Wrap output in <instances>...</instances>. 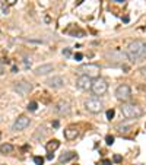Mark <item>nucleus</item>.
<instances>
[{
	"label": "nucleus",
	"instance_id": "obj_12",
	"mask_svg": "<svg viewBox=\"0 0 146 165\" xmlns=\"http://www.w3.org/2000/svg\"><path fill=\"white\" fill-rule=\"evenodd\" d=\"M78 136H79V129L76 127V126H70V127H67L64 130V137L67 139V140H75Z\"/></svg>",
	"mask_w": 146,
	"mask_h": 165
},
{
	"label": "nucleus",
	"instance_id": "obj_14",
	"mask_svg": "<svg viewBox=\"0 0 146 165\" xmlns=\"http://www.w3.org/2000/svg\"><path fill=\"white\" fill-rule=\"evenodd\" d=\"M73 158H76V152H64V154H62L60 155V158H58V162L60 164H66V162H69V161H72Z\"/></svg>",
	"mask_w": 146,
	"mask_h": 165
},
{
	"label": "nucleus",
	"instance_id": "obj_9",
	"mask_svg": "<svg viewBox=\"0 0 146 165\" xmlns=\"http://www.w3.org/2000/svg\"><path fill=\"white\" fill-rule=\"evenodd\" d=\"M28 126H29V118L25 117V116H21L19 118L15 120L13 126H12V130H13V132H21L23 129H27Z\"/></svg>",
	"mask_w": 146,
	"mask_h": 165
},
{
	"label": "nucleus",
	"instance_id": "obj_30",
	"mask_svg": "<svg viewBox=\"0 0 146 165\" xmlns=\"http://www.w3.org/2000/svg\"><path fill=\"white\" fill-rule=\"evenodd\" d=\"M12 72L16 73V72H18V67H16V66H13V67H12Z\"/></svg>",
	"mask_w": 146,
	"mask_h": 165
},
{
	"label": "nucleus",
	"instance_id": "obj_8",
	"mask_svg": "<svg viewBox=\"0 0 146 165\" xmlns=\"http://www.w3.org/2000/svg\"><path fill=\"white\" fill-rule=\"evenodd\" d=\"M92 81L94 79L88 78V76H79V78L76 79V88L80 89V91H88L92 86Z\"/></svg>",
	"mask_w": 146,
	"mask_h": 165
},
{
	"label": "nucleus",
	"instance_id": "obj_18",
	"mask_svg": "<svg viewBox=\"0 0 146 165\" xmlns=\"http://www.w3.org/2000/svg\"><path fill=\"white\" fill-rule=\"evenodd\" d=\"M36 108H38V104H36L35 101H31V102L28 104V110H29V111H35Z\"/></svg>",
	"mask_w": 146,
	"mask_h": 165
},
{
	"label": "nucleus",
	"instance_id": "obj_11",
	"mask_svg": "<svg viewBox=\"0 0 146 165\" xmlns=\"http://www.w3.org/2000/svg\"><path fill=\"white\" fill-rule=\"evenodd\" d=\"M50 88H54V89H58V88H62L64 85V79L62 78V76H53V78L50 79H47L45 82Z\"/></svg>",
	"mask_w": 146,
	"mask_h": 165
},
{
	"label": "nucleus",
	"instance_id": "obj_23",
	"mask_svg": "<svg viewBox=\"0 0 146 165\" xmlns=\"http://www.w3.org/2000/svg\"><path fill=\"white\" fill-rule=\"evenodd\" d=\"M121 161H123L121 155H114V162H121Z\"/></svg>",
	"mask_w": 146,
	"mask_h": 165
},
{
	"label": "nucleus",
	"instance_id": "obj_6",
	"mask_svg": "<svg viewBox=\"0 0 146 165\" xmlns=\"http://www.w3.org/2000/svg\"><path fill=\"white\" fill-rule=\"evenodd\" d=\"M85 108H86L89 112H101L102 108H104V104H102V101L98 99V98H91V99H86L85 101Z\"/></svg>",
	"mask_w": 146,
	"mask_h": 165
},
{
	"label": "nucleus",
	"instance_id": "obj_5",
	"mask_svg": "<svg viewBox=\"0 0 146 165\" xmlns=\"http://www.w3.org/2000/svg\"><path fill=\"white\" fill-rule=\"evenodd\" d=\"M115 98H117L118 101H121V102H127V101L131 98V89H130V86L126 85V83L117 86V89H115Z\"/></svg>",
	"mask_w": 146,
	"mask_h": 165
},
{
	"label": "nucleus",
	"instance_id": "obj_10",
	"mask_svg": "<svg viewBox=\"0 0 146 165\" xmlns=\"http://www.w3.org/2000/svg\"><path fill=\"white\" fill-rule=\"evenodd\" d=\"M54 111L58 114V116H67L70 112V105L67 101H58L54 107Z\"/></svg>",
	"mask_w": 146,
	"mask_h": 165
},
{
	"label": "nucleus",
	"instance_id": "obj_24",
	"mask_svg": "<svg viewBox=\"0 0 146 165\" xmlns=\"http://www.w3.org/2000/svg\"><path fill=\"white\" fill-rule=\"evenodd\" d=\"M63 56H66V57H69V56H70V48L63 50Z\"/></svg>",
	"mask_w": 146,
	"mask_h": 165
},
{
	"label": "nucleus",
	"instance_id": "obj_21",
	"mask_svg": "<svg viewBox=\"0 0 146 165\" xmlns=\"http://www.w3.org/2000/svg\"><path fill=\"white\" fill-rule=\"evenodd\" d=\"M105 142H107V145H110V146H111V145L114 143V136H111V134H108V136L105 137Z\"/></svg>",
	"mask_w": 146,
	"mask_h": 165
},
{
	"label": "nucleus",
	"instance_id": "obj_17",
	"mask_svg": "<svg viewBox=\"0 0 146 165\" xmlns=\"http://www.w3.org/2000/svg\"><path fill=\"white\" fill-rule=\"evenodd\" d=\"M117 129H118L120 133H129V132H130L129 126H117Z\"/></svg>",
	"mask_w": 146,
	"mask_h": 165
},
{
	"label": "nucleus",
	"instance_id": "obj_25",
	"mask_svg": "<svg viewBox=\"0 0 146 165\" xmlns=\"http://www.w3.org/2000/svg\"><path fill=\"white\" fill-rule=\"evenodd\" d=\"M101 164H102V165H113L110 159H102V162H101Z\"/></svg>",
	"mask_w": 146,
	"mask_h": 165
},
{
	"label": "nucleus",
	"instance_id": "obj_7",
	"mask_svg": "<svg viewBox=\"0 0 146 165\" xmlns=\"http://www.w3.org/2000/svg\"><path fill=\"white\" fill-rule=\"evenodd\" d=\"M31 89H32V85H31L29 82H25V81L16 82V83L13 85V91L18 92V95H22V96L27 95V94H29Z\"/></svg>",
	"mask_w": 146,
	"mask_h": 165
},
{
	"label": "nucleus",
	"instance_id": "obj_2",
	"mask_svg": "<svg viewBox=\"0 0 146 165\" xmlns=\"http://www.w3.org/2000/svg\"><path fill=\"white\" fill-rule=\"evenodd\" d=\"M100 66L98 65H94V63H88V65H82L78 69L79 76H88L91 79H96L100 78Z\"/></svg>",
	"mask_w": 146,
	"mask_h": 165
},
{
	"label": "nucleus",
	"instance_id": "obj_1",
	"mask_svg": "<svg viewBox=\"0 0 146 165\" xmlns=\"http://www.w3.org/2000/svg\"><path fill=\"white\" fill-rule=\"evenodd\" d=\"M126 56L131 63H137L146 57V43L142 40H135L127 45Z\"/></svg>",
	"mask_w": 146,
	"mask_h": 165
},
{
	"label": "nucleus",
	"instance_id": "obj_32",
	"mask_svg": "<svg viewBox=\"0 0 146 165\" xmlns=\"http://www.w3.org/2000/svg\"><path fill=\"white\" fill-rule=\"evenodd\" d=\"M113 2H117V3H124L126 0H113Z\"/></svg>",
	"mask_w": 146,
	"mask_h": 165
},
{
	"label": "nucleus",
	"instance_id": "obj_27",
	"mask_svg": "<svg viewBox=\"0 0 146 165\" xmlns=\"http://www.w3.org/2000/svg\"><path fill=\"white\" fill-rule=\"evenodd\" d=\"M140 73H142L143 76H146V67H142V69H140Z\"/></svg>",
	"mask_w": 146,
	"mask_h": 165
},
{
	"label": "nucleus",
	"instance_id": "obj_13",
	"mask_svg": "<svg viewBox=\"0 0 146 165\" xmlns=\"http://www.w3.org/2000/svg\"><path fill=\"white\" fill-rule=\"evenodd\" d=\"M54 70V66L53 65H50V63H47V65H41V66H38L35 69V73L36 75H48L50 72H53Z\"/></svg>",
	"mask_w": 146,
	"mask_h": 165
},
{
	"label": "nucleus",
	"instance_id": "obj_19",
	"mask_svg": "<svg viewBox=\"0 0 146 165\" xmlns=\"http://www.w3.org/2000/svg\"><path fill=\"white\" fill-rule=\"evenodd\" d=\"M35 165H44V158L42 156H34Z\"/></svg>",
	"mask_w": 146,
	"mask_h": 165
},
{
	"label": "nucleus",
	"instance_id": "obj_15",
	"mask_svg": "<svg viewBox=\"0 0 146 165\" xmlns=\"http://www.w3.org/2000/svg\"><path fill=\"white\" fill-rule=\"evenodd\" d=\"M58 146H60V142L57 140V139H53V140L47 142L45 149H47V152H48V154H53V152H54L56 149H58Z\"/></svg>",
	"mask_w": 146,
	"mask_h": 165
},
{
	"label": "nucleus",
	"instance_id": "obj_29",
	"mask_svg": "<svg viewBox=\"0 0 146 165\" xmlns=\"http://www.w3.org/2000/svg\"><path fill=\"white\" fill-rule=\"evenodd\" d=\"M129 21H130L129 16H124V18H123V22H129Z\"/></svg>",
	"mask_w": 146,
	"mask_h": 165
},
{
	"label": "nucleus",
	"instance_id": "obj_26",
	"mask_svg": "<svg viewBox=\"0 0 146 165\" xmlns=\"http://www.w3.org/2000/svg\"><path fill=\"white\" fill-rule=\"evenodd\" d=\"M5 2H6L7 5H10V6H12V5H15V3L18 2V0H5Z\"/></svg>",
	"mask_w": 146,
	"mask_h": 165
},
{
	"label": "nucleus",
	"instance_id": "obj_3",
	"mask_svg": "<svg viewBox=\"0 0 146 165\" xmlns=\"http://www.w3.org/2000/svg\"><path fill=\"white\" fill-rule=\"evenodd\" d=\"M121 112H123V116L126 118H131V120H136V118L142 117V114H143L140 107H137L135 104H124V102L121 105Z\"/></svg>",
	"mask_w": 146,
	"mask_h": 165
},
{
	"label": "nucleus",
	"instance_id": "obj_28",
	"mask_svg": "<svg viewBox=\"0 0 146 165\" xmlns=\"http://www.w3.org/2000/svg\"><path fill=\"white\" fill-rule=\"evenodd\" d=\"M47 159L51 161V159H53V154H48V155H47Z\"/></svg>",
	"mask_w": 146,
	"mask_h": 165
},
{
	"label": "nucleus",
	"instance_id": "obj_33",
	"mask_svg": "<svg viewBox=\"0 0 146 165\" xmlns=\"http://www.w3.org/2000/svg\"><path fill=\"white\" fill-rule=\"evenodd\" d=\"M53 126H54V127H58V121H57V120H56V121H54V123H53Z\"/></svg>",
	"mask_w": 146,
	"mask_h": 165
},
{
	"label": "nucleus",
	"instance_id": "obj_16",
	"mask_svg": "<svg viewBox=\"0 0 146 165\" xmlns=\"http://www.w3.org/2000/svg\"><path fill=\"white\" fill-rule=\"evenodd\" d=\"M13 150V146H12L10 143H3V145H0V154H10V152Z\"/></svg>",
	"mask_w": 146,
	"mask_h": 165
},
{
	"label": "nucleus",
	"instance_id": "obj_31",
	"mask_svg": "<svg viewBox=\"0 0 146 165\" xmlns=\"http://www.w3.org/2000/svg\"><path fill=\"white\" fill-rule=\"evenodd\" d=\"M3 12H5V13H7V6L6 5H3Z\"/></svg>",
	"mask_w": 146,
	"mask_h": 165
},
{
	"label": "nucleus",
	"instance_id": "obj_34",
	"mask_svg": "<svg viewBox=\"0 0 146 165\" xmlns=\"http://www.w3.org/2000/svg\"><path fill=\"white\" fill-rule=\"evenodd\" d=\"M0 75H3V66L0 65Z\"/></svg>",
	"mask_w": 146,
	"mask_h": 165
},
{
	"label": "nucleus",
	"instance_id": "obj_22",
	"mask_svg": "<svg viewBox=\"0 0 146 165\" xmlns=\"http://www.w3.org/2000/svg\"><path fill=\"white\" fill-rule=\"evenodd\" d=\"M73 57H75V60H76V61H80V60L83 59V54H82V53H76Z\"/></svg>",
	"mask_w": 146,
	"mask_h": 165
},
{
	"label": "nucleus",
	"instance_id": "obj_4",
	"mask_svg": "<svg viewBox=\"0 0 146 165\" xmlns=\"http://www.w3.org/2000/svg\"><path fill=\"white\" fill-rule=\"evenodd\" d=\"M91 91H92V94H94L95 96H102V95H105L107 91H108V83H107V81L102 79V78L94 79V81H92V86H91Z\"/></svg>",
	"mask_w": 146,
	"mask_h": 165
},
{
	"label": "nucleus",
	"instance_id": "obj_20",
	"mask_svg": "<svg viewBox=\"0 0 146 165\" xmlns=\"http://www.w3.org/2000/svg\"><path fill=\"white\" fill-rule=\"evenodd\" d=\"M105 116H107V118H108V120H113V118H114V116H115V111H114V110H108Z\"/></svg>",
	"mask_w": 146,
	"mask_h": 165
},
{
	"label": "nucleus",
	"instance_id": "obj_35",
	"mask_svg": "<svg viewBox=\"0 0 146 165\" xmlns=\"http://www.w3.org/2000/svg\"><path fill=\"white\" fill-rule=\"evenodd\" d=\"M82 2H83V0H76V3H78V5H80Z\"/></svg>",
	"mask_w": 146,
	"mask_h": 165
}]
</instances>
